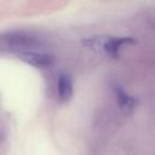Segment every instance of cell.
<instances>
[{
	"instance_id": "cell-1",
	"label": "cell",
	"mask_w": 155,
	"mask_h": 155,
	"mask_svg": "<svg viewBox=\"0 0 155 155\" xmlns=\"http://www.w3.org/2000/svg\"><path fill=\"white\" fill-rule=\"evenodd\" d=\"M18 57L23 62H25V63H28L33 67H36V68H47L53 63V57L51 54L38 52V51L19 53Z\"/></svg>"
},
{
	"instance_id": "cell-2",
	"label": "cell",
	"mask_w": 155,
	"mask_h": 155,
	"mask_svg": "<svg viewBox=\"0 0 155 155\" xmlns=\"http://www.w3.org/2000/svg\"><path fill=\"white\" fill-rule=\"evenodd\" d=\"M57 94L62 102H67L73 96V82L68 75H61L57 81Z\"/></svg>"
},
{
	"instance_id": "cell-3",
	"label": "cell",
	"mask_w": 155,
	"mask_h": 155,
	"mask_svg": "<svg viewBox=\"0 0 155 155\" xmlns=\"http://www.w3.org/2000/svg\"><path fill=\"white\" fill-rule=\"evenodd\" d=\"M115 98L117 102L119 108L125 113V114H130L133 111L134 107H136V101L133 97H131L128 93H126L124 90L121 88H116L115 90Z\"/></svg>"
}]
</instances>
